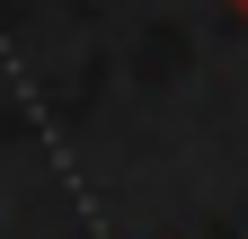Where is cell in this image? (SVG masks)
Returning <instances> with one entry per match:
<instances>
[{"mask_svg": "<svg viewBox=\"0 0 248 239\" xmlns=\"http://www.w3.org/2000/svg\"><path fill=\"white\" fill-rule=\"evenodd\" d=\"M222 9H239V18H248V0H222Z\"/></svg>", "mask_w": 248, "mask_h": 239, "instance_id": "cell-1", "label": "cell"}]
</instances>
